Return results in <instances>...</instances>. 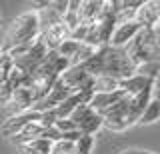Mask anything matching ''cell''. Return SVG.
Instances as JSON below:
<instances>
[{"label": "cell", "instance_id": "6da1fadb", "mask_svg": "<svg viewBox=\"0 0 160 154\" xmlns=\"http://www.w3.org/2000/svg\"><path fill=\"white\" fill-rule=\"evenodd\" d=\"M82 70L90 76H112L118 80L130 78L134 74V66L128 60L124 48H112V46H100L96 48L92 58H88L84 64H80Z\"/></svg>", "mask_w": 160, "mask_h": 154}, {"label": "cell", "instance_id": "7a4b0ae2", "mask_svg": "<svg viewBox=\"0 0 160 154\" xmlns=\"http://www.w3.org/2000/svg\"><path fill=\"white\" fill-rule=\"evenodd\" d=\"M40 36V22H38V12L28 10L24 14L16 16V20L10 24L4 42H0L2 50L6 52L14 46H24V44H34Z\"/></svg>", "mask_w": 160, "mask_h": 154}, {"label": "cell", "instance_id": "3957f363", "mask_svg": "<svg viewBox=\"0 0 160 154\" xmlns=\"http://www.w3.org/2000/svg\"><path fill=\"white\" fill-rule=\"evenodd\" d=\"M124 50L134 68L144 62H160V40L154 28H142Z\"/></svg>", "mask_w": 160, "mask_h": 154}, {"label": "cell", "instance_id": "277c9868", "mask_svg": "<svg viewBox=\"0 0 160 154\" xmlns=\"http://www.w3.org/2000/svg\"><path fill=\"white\" fill-rule=\"evenodd\" d=\"M60 80L66 84L70 92H80V90H94V76H90L82 70V66H70L66 72L60 74Z\"/></svg>", "mask_w": 160, "mask_h": 154}, {"label": "cell", "instance_id": "5b68a950", "mask_svg": "<svg viewBox=\"0 0 160 154\" xmlns=\"http://www.w3.org/2000/svg\"><path fill=\"white\" fill-rule=\"evenodd\" d=\"M140 30H142V26H140L136 20L116 24V28H114L112 36H110V40H108V46H112V48H126L128 44L138 36Z\"/></svg>", "mask_w": 160, "mask_h": 154}, {"label": "cell", "instance_id": "8992f818", "mask_svg": "<svg viewBox=\"0 0 160 154\" xmlns=\"http://www.w3.org/2000/svg\"><path fill=\"white\" fill-rule=\"evenodd\" d=\"M134 20L142 28H154L156 24H160V0L142 2V6L134 14Z\"/></svg>", "mask_w": 160, "mask_h": 154}, {"label": "cell", "instance_id": "52a82bcc", "mask_svg": "<svg viewBox=\"0 0 160 154\" xmlns=\"http://www.w3.org/2000/svg\"><path fill=\"white\" fill-rule=\"evenodd\" d=\"M38 38L48 50H56L66 38H70V30L64 26V22H58V24H52V26L44 28Z\"/></svg>", "mask_w": 160, "mask_h": 154}, {"label": "cell", "instance_id": "ba28073f", "mask_svg": "<svg viewBox=\"0 0 160 154\" xmlns=\"http://www.w3.org/2000/svg\"><path fill=\"white\" fill-rule=\"evenodd\" d=\"M38 112L34 110H28V112H22V114H12V116L8 118L6 122L2 124V130L6 136H16V134H20V130H22L24 126H28L30 122H38Z\"/></svg>", "mask_w": 160, "mask_h": 154}, {"label": "cell", "instance_id": "9c48e42d", "mask_svg": "<svg viewBox=\"0 0 160 154\" xmlns=\"http://www.w3.org/2000/svg\"><path fill=\"white\" fill-rule=\"evenodd\" d=\"M152 100V88L136 94V96H130V108H128V126L136 124L142 116L144 108L148 106V102Z\"/></svg>", "mask_w": 160, "mask_h": 154}, {"label": "cell", "instance_id": "30bf717a", "mask_svg": "<svg viewBox=\"0 0 160 154\" xmlns=\"http://www.w3.org/2000/svg\"><path fill=\"white\" fill-rule=\"evenodd\" d=\"M126 94H124L122 90H116V92H108V94H94L92 96V100H90V110H94L96 114H100L102 116L104 112L108 110L110 106H114L120 98H124Z\"/></svg>", "mask_w": 160, "mask_h": 154}, {"label": "cell", "instance_id": "8fae6325", "mask_svg": "<svg viewBox=\"0 0 160 154\" xmlns=\"http://www.w3.org/2000/svg\"><path fill=\"white\" fill-rule=\"evenodd\" d=\"M154 84L146 80V78L138 76V74H132L130 78H124V80H120V90H122L126 96H136V94L148 90V88H152Z\"/></svg>", "mask_w": 160, "mask_h": 154}, {"label": "cell", "instance_id": "7c38bea8", "mask_svg": "<svg viewBox=\"0 0 160 154\" xmlns=\"http://www.w3.org/2000/svg\"><path fill=\"white\" fill-rule=\"evenodd\" d=\"M100 12H102V2H96V0H88V2H80V10H78V16H80V24H94L98 20Z\"/></svg>", "mask_w": 160, "mask_h": 154}, {"label": "cell", "instance_id": "4fadbf2b", "mask_svg": "<svg viewBox=\"0 0 160 154\" xmlns=\"http://www.w3.org/2000/svg\"><path fill=\"white\" fill-rule=\"evenodd\" d=\"M102 126H104L102 116H100V114H96L94 110H90L86 116H84L82 120L76 124V128L80 130V134H86V136H94V134H96Z\"/></svg>", "mask_w": 160, "mask_h": 154}, {"label": "cell", "instance_id": "5bb4252c", "mask_svg": "<svg viewBox=\"0 0 160 154\" xmlns=\"http://www.w3.org/2000/svg\"><path fill=\"white\" fill-rule=\"evenodd\" d=\"M120 90V80L112 76H96L94 78V94H108Z\"/></svg>", "mask_w": 160, "mask_h": 154}, {"label": "cell", "instance_id": "9a60e30c", "mask_svg": "<svg viewBox=\"0 0 160 154\" xmlns=\"http://www.w3.org/2000/svg\"><path fill=\"white\" fill-rule=\"evenodd\" d=\"M50 148H52V142L44 140V138H34L30 142L20 144L22 154H50Z\"/></svg>", "mask_w": 160, "mask_h": 154}, {"label": "cell", "instance_id": "2e32d148", "mask_svg": "<svg viewBox=\"0 0 160 154\" xmlns=\"http://www.w3.org/2000/svg\"><path fill=\"white\" fill-rule=\"evenodd\" d=\"M76 106H80V96H78V92H74V94H70L64 102H60L58 106L54 108L56 118H58V120H62V118H70V114L74 112Z\"/></svg>", "mask_w": 160, "mask_h": 154}, {"label": "cell", "instance_id": "e0dca14e", "mask_svg": "<svg viewBox=\"0 0 160 154\" xmlns=\"http://www.w3.org/2000/svg\"><path fill=\"white\" fill-rule=\"evenodd\" d=\"M42 130L44 128L40 126L38 122H30L28 126H24L22 130H20V134L14 136V140H16V144L20 146V144H24V142H30V140H34V138H40Z\"/></svg>", "mask_w": 160, "mask_h": 154}, {"label": "cell", "instance_id": "ac0fdd59", "mask_svg": "<svg viewBox=\"0 0 160 154\" xmlns=\"http://www.w3.org/2000/svg\"><path fill=\"white\" fill-rule=\"evenodd\" d=\"M134 74H138V76L146 78V80H150L154 84L160 76V62H144V64L134 68Z\"/></svg>", "mask_w": 160, "mask_h": 154}, {"label": "cell", "instance_id": "d6986e66", "mask_svg": "<svg viewBox=\"0 0 160 154\" xmlns=\"http://www.w3.org/2000/svg\"><path fill=\"white\" fill-rule=\"evenodd\" d=\"M158 118H160V102L156 100V98H152V100L148 102V106L144 108L138 124H152V122H156Z\"/></svg>", "mask_w": 160, "mask_h": 154}, {"label": "cell", "instance_id": "ffe728a7", "mask_svg": "<svg viewBox=\"0 0 160 154\" xmlns=\"http://www.w3.org/2000/svg\"><path fill=\"white\" fill-rule=\"evenodd\" d=\"M80 44H82V42H76V40H72V38H66V40H64V42L56 48V52H58V56L66 58V60L70 62L74 56H76V52H78Z\"/></svg>", "mask_w": 160, "mask_h": 154}, {"label": "cell", "instance_id": "44dd1931", "mask_svg": "<svg viewBox=\"0 0 160 154\" xmlns=\"http://www.w3.org/2000/svg\"><path fill=\"white\" fill-rule=\"evenodd\" d=\"M94 148V136L82 134L78 142H74V154H90Z\"/></svg>", "mask_w": 160, "mask_h": 154}, {"label": "cell", "instance_id": "7402d4cb", "mask_svg": "<svg viewBox=\"0 0 160 154\" xmlns=\"http://www.w3.org/2000/svg\"><path fill=\"white\" fill-rule=\"evenodd\" d=\"M50 154H74V144H72V142H66V140H62V138H60L58 142L52 144Z\"/></svg>", "mask_w": 160, "mask_h": 154}, {"label": "cell", "instance_id": "603a6c76", "mask_svg": "<svg viewBox=\"0 0 160 154\" xmlns=\"http://www.w3.org/2000/svg\"><path fill=\"white\" fill-rule=\"evenodd\" d=\"M56 120H58V118H56V112H54V110L42 112V114L38 116V124L44 128V130H46V128H52L54 124H56Z\"/></svg>", "mask_w": 160, "mask_h": 154}, {"label": "cell", "instance_id": "cb8c5ba5", "mask_svg": "<svg viewBox=\"0 0 160 154\" xmlns=\"http://www.w3.org/2000/svg\"><path fill=\"white\" fill-rule=\"evenodd\" d=\"M88 112H90V106H88V104H80V106H76V108H74V112L70 114V120H72L74 124H78Z\"/></svg>", "mask_w": 160, "mask_h": 154}, {"label": "cell", "instance_id": "d4e9b609", "mask_svg": "<svg viewBox=\"0 0 160 154\" xmlns=\"http://www.w3.org/2000/svg\"><path fill=\"white\" fill-rule=\"evenodd\" d=\"M54 128L60 132V136H62L64 132H70V130H76V124H74L70 118H62V120H56L54 124Z\"/></svg>", "mask_w": 160, "mask_h": 154}, {"label": "cell", "instance_id": "484cf974", "mask_svg": "<svg viewBox=\"0 0 160 154\" xmlns=\"http://www.w3.org/2000/svg\"><path fill=\"white\" fill-rule=\"evenodd\" d=\"M10 100H12V90L8 82H0V104H10Z\"/></svg>", "mask_w": 160, "mask_h": 154}, {"label": "cell", "instance_id": "4316f807", "mask_svg": "<svg viewBox=\"0 0 160 154\" xmlns=\"http://www.w3.org/2000/svg\"><path fill=\"white\" fill-rule=\"evenodd\" d=\"M80 136H82V134H80V130L76 128V130H70V132H64L62 134V140H66V142H78L80 140Z\"/></svg>", "mask_w": 160, "mask_h": 154}, {"label": "cell", "instance_id": "83f0119b", "mask_svg": "<svg viewBox=\"0 0 160 154\" xmlns=\"http://www.w3.org/2000/svg\"><path fill=\"white\" fill-rule=\"evenodd\" d=\"M122 154H152V152H142V150H126Z\"/></svg>", "mask_w": 160, "mask_h": 154}, {"label": "cell", "instance_id": "f1b7e54d", "mask_svg": "<svg viewBox=\"0 0 160 154\" xmlns=\"http://www.w3.org/2000/svg\"><path fill=\"white\" fill-rule=\"evenodd\" d=\"M154 32H156V36H158V40H160V24H156V26H154Z\"/></svg>", "mask_w": 160, "mask_h": 154}, {"label": "cell", "instance_id": "f546056e", "mask_svg": "<svg viewBox=\"0 0 160 154\" xmlns=\"http://www.w3.org/2000/svg\"><path fill=\"white\" fill-rule=\"evenodd\" d=\"M0 54H2V46H0Z\"/></svg>", "mask_w": 160, "mask_h": 154}]
</instances>
